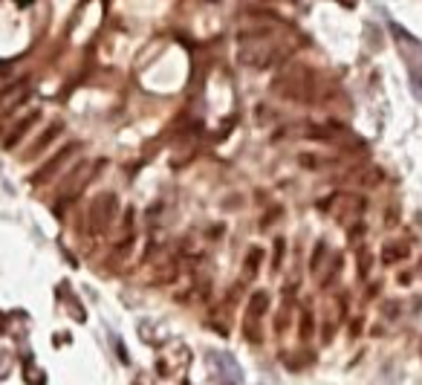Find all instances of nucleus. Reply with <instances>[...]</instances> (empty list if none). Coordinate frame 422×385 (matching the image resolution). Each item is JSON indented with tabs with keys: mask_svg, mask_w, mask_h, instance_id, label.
Wrapping results in <instances>:
<instances>
[{
	"mask_svg": "<svg viewBox=\"0 0 422 385\" xmlns=\"http://www.w3.org/2000/svg\"><path fill=\"white\" fill-rule=\"evenodd\" d=\"M241 50H237V61L252 70H266L275 67L278 61L287 58V47H280L272 38V26H258V30H241L237 32Z\"/></svg>",
	"mask_w": 422,
	"mask_h": 385,
	"instance_id": "nucleus-1",
	"label": "nucleus"
},
{
	"mask_svg": "<svg viewBox=\"0 0 422 385\" xmlns=\"http://www.w3.org/2000/svg\"><path fill=\"white\" fill-rule=\"evenodd\" d=\"M275 93L292 102H309L315 93V73L309 67H284L275 78Z\"/></svg>",
	"mask_w": 422,
	"mask_h": 385,
	"instance_id": "nucleus-2",
	"label": "nucleus"
},
{
	"mask_svg": "<svg viewBox=\"0 0 422 385\" xmlns=\"http://www.w3.org/2000/svg\"><path fill=\"white\" fill-rule=\"evenodd\" d=\"M119 212V200L113 191H102L98 197H93L90 209H87V229L90 235H104V232L110 229V223H113V217Z\"/></svg>",
	"mask_w": 422,
	"mask_h": 385,
	"instance_id": "nucleus-3",
	"label": "nucleus"
},
{
	"mask_svg": "<svg viewBox=\"0 0 422 385\" xmlns=\"http://www.w3.org/2000/svg\"><path fill=\"white\" fill-rule=\"evenodd\" d=\"M269 310V293H252V298L246 301V313H243V336L252 345H260L263 342V316Z\"/></svg>",
	"mask_w": 422,
	"mask_h": 385,
	"instance_id": "nucleus-4",
	"label": "nucleus"
},
{
	"mask_svg": "<svg viewBox=\"0 0 422 385\" xmlns=\"http://www.w3.org/2000/svg\"><path fill=\"white\" fill-rule=\"evenodd\" d=\"M206 362L211 368V374L217 377V382H223V385H241L243 368H241V362H237L232 353H226V351H208Z\"/></svg>",
	"mask_w": 422,
	"mask_h": 385,
	"instance_id": "nucleus-5",
	"label": "nucleus"
},
{
	"mask_svg": "<svg viewBox=\"0 0 422 385\" xmlns=\"http://www.w3.org/2000/svg\"><path fill=\"white\" fill-rule=\"evenodd\" d=\"M96 168H98V162H78L76 168L67 174V180L61 183V191H58V206H64V203H73V200L81 195V191H84V186H87V183L93 180Z\"/></svg>",
	"mask_w": 422,
	"mask_h": 385,
	"instance_id": "nucleus-6",
	"label": "nucleus"
},
{
	"mask_svg": "<svg viewBox=\"0 0 422 385\" xmlns=\"http://www.w3.org/2000/svg\"><path fill=\"white\" fill-rule=\"evenodd\" d=\"M330 206H333V217L339 220V223H344V226H353L356 220L364 214V200L362 197H356V195H335L333 200H330Z\"/></svg>",
	"mask_w": 422,
	"mask_h": 385,
	"instance_id": "nucleus-7",
	"label": "nucleus"
},
{
	"mask_svg": "<svg viewBox=\"0 0 422 385\" xmlns=\"http://www.w3.org/2000/svg\"><path fill=\"white\" fill-rule=\"evenodd\" d=\"M26 96H30V81H15V85H9L3 93H0V119H3L6 113H12Z\"/></svg>",
	"mask_w": 422,
	"mask_h": 385,
	"instance_id": "nucleus-8",
	"label": "nucleus"
},
{
	"mask_svg": "<svg viewBox=\"0 0 422 385\" xmlns=\"http://www.w3.org/2000/svg\"><path fill=\"white\" fill-rule=\"evenodd\" d=\"M186 365H188V351L186 348L179 351L177 360H174V348L159 353V360H157V371L162 377H174V374H179V371H186Z\"/></svg>",
	"mask_w": 422,
	"mask_h": 385,
	"instance_id": "nucleus-9",
	"label": "nucleus"
},
{
	"mask_svg": "<svg viewBox=\"0 0 422 385\" xmlns=\"http://www.w3.org/2000/svg\"><path fill=\"white\" fill-rule=\"evenodd\" d=\"M76 151H78L76 145H67V148H61L58 154H55V157H52V160H49V162L44 165V168H41V171H38V174L32 177V186H41V183H47L49 177H52V174H55V171H58L61 165H64V160H69V157L76 154Z\"/></svg>",
	"mask_w": 422,
	"mask_h": 385,
	"instance_id": "nucleus-10",
	"label": "nucleus"
},
{
	"mask_svg": "<svg viewBox=\"0 0 422 385\" xmlns=\"http://www.w3.org/2000/svg\"><path fill=\"white\" fill-rule=\"evenodd\" d=\"M35 119H38V110H32V113H26V116L18 122V125L6 133V142H3V148H6V151L15 148V145L23 140V136H26V131H30V128L35 125Z\"/></svg>",
	"mask_w": 422,
	"mask_h": 385,
	"instance_id": "nucleus-11",
	"label": "nucleus"
},
{
	"mask_svg": "<svg viewBox=\"0 0 422 385\" xmlns=\"http://www.w3.org/2000/svg\"><path fill=\"white\" fill-rule=\"evenodd\" d=\"M356 180H359L362 188H376L379 183L385 180V174H382L379 165H362V168L356 171Z\"/></svg>",
	"mask_w": 422,
	"mask_h": 385,
	"instance_id": "nucleus-12",
	"label": "nucleus"
},
{
	"mask_svg": "<svg viewBox=\"0 0 422 385\" xmlns=\"http://www.w3.org/2000/svg\"><path fill=\"white\" fill-rule=\"evenodd\" d=\"M58 133H61V122H55V125H49V128H47L44 133L38 136V142H35V145H32L30 151H26V160L38 157L41 151H44V148H47V145H49V142H52V140H55V136H58Z\"/></svg>",
	"mask_w": 422,
	"mask_h": 385,
	"instance_id": "nucleus-13",
	"label": "nucleus"
},
{
	"mask_svg": "<svg viewBox=\"0 0 422 385\" xmlns=\"http://www.w3.org/2000/svg\"><path fill=\"white\" fill-rule=\"evenodd\" d=\"M408 258V243L405 241H388L382 246V261L385 264H397V261Z\"/></svg>",
	"mask_w": 422,
	"mask_h": 385,
	"instance_id": "nucleus-14",
	"label": "nucleus"
},
{
	"mask_svg": "<svg viewBox=\"0 0 422 385\" xmlns=\"http://www.w3.org/2000/svg\"><path fill=\"white\" fill-rule=\"evenodd\" d=\"M260 261H263V250H258V246H252L246 261H243V278L252 281L258 275V267H260Z\"/></svg>",
	"mask_w": 422,
	"mask_h": 385,
	"instance_id": "nucleus-15",
	"label": "nucleus"
},
{
	"mask_svg": "<svg viewBox=\"0 0 422 385\" xmlns=\"http://www.w3.org/2000/svg\"><path fill=\"white\" fill-rule=\"evenodd\" d=\"M23 380H26V385H47V374H44V371H41L35 362H26Z\"/></svg>",
	"mask_w": 422,
	"mask_h": 385,
	"instance_id": "nucleus-16",
	"label": "nucleus"
},
{
	"mask_svg": "<svg viewBox=\"0 0 422 385\" xmlns=\"http://www.w3.org/2000/svg\"><path fill=\"white\" fill-rule=\"evenodd\" d=\"M280 360H284V365H289L292 371H301L304 365L313 362V353H280Z\"/></svg>",
	"mask_w": 422,
	"mask_h": 385,
	"instance_id": "nucleus-17",
	"label": "nucleus"
},
{
	"mask_svg": "<svg viewBox=\"0 0 422 385\" xmlns=\"http://www.w3.org/2000/svg\"><path fill=\"white\" fill-rule=\"evenodd\" d=\"M382 316L388 322H397L399 316H402V301H397V298H388L385 305H382Z\"/></svg>",
	"mask_w": 422,
	"mask_h": 385,
	"instance_id": "nucleus-18",
	"label": "nucleus"
},
{
	"mask_svg": "<svg viewBox=\"0 0 422 385\" xmlns=\"http://www.w3.org/2000/svg\"><path fill=\"white\" fill-rule=\"evenodd\" d=\"M324 255H327V243L318 241L315 255H313V261H309V270H313V272H321V261H324Z\"/></svg>",
	"mask_w": 422,
	"mask_h": 385,
	"instance_id": "nucleus-19",
	"label": "nucleus"
},
{
	"mask_svg": "<svg viewBox=\"0 0 422 385\" xmlns=\"http://www.w3.org/2000/svg\"><path fill=\"white\" fill-rule=\"evenodd\" d=\"M12 371V353L9 351H0V380H6Z\"/></svg>",
	"mask_w": 422,
	"mask_h": 385,
	"instance_id": "nucleus-20",
	"label": "nucleus"
},
{
	"mask_svg": "<svg viewBox=\"0 0 422 385\" xmlns=\"http://www.w3.org/2000/svg\"><path fill=\"white\" fill-rule=\"evenodd\" d=\"M309 333H313V316H309V313H304V319H301V336L307 339Z\"/></svg>",
	"mask_w": 422,
	"mask_h": 385,
	"instance_id": "nucleus-21",
	"label": "nucleus"
},
{
	"mask_svg": "<svg viewBox=\"0 0 422 385\" xmlns=\"http://www.w3.org/2000/svg\"><path fill=\"white\" fill-rule=\"evenodd\" d=\"M275 252H278V255H275V261H272V270H278V267H280V252H284V238H278V241H275Z\"/></svg>",
	"mask_w": 422,
	"mask_h": 385,
	"instance_id": "nucleus-22",
	"label": "nucleus"
},
{
	"mask_svg": "<svg viewBox=\"0 0 422 385\" xmlns=\"http://www.w3.org/2000/svg\"><path fill=\"white\" fill-rule=\"evenodd\" d=\"M339 3L347 6V9H353V6H356V0H339Z\"/></svg>",
	"mask_w": 422,
	"mask_h": 385,
	"instance_id": "nucleus-23",
	"label": "nucleus"
},
{
	"mask_svg": "<svg viewBox=\"0 0 422 385\" xmlns=\"http://www.w3.org/2000/svg\"><path fill=\"white\" fill-rule=\"evenodd\" d=\"M133 385H151V382H148V377H136V382H133Z\"/></svg>",
	"mask_w": 422,
	"mask_h": 385,
	"instance_id": "nucleus-24",
	"label": "nucleus"
},
{
	"mask_svg": "<svg viewBox=\"0 0 422 385\" xmlns=\"http://www.w3.org/2000/svg\"><path fill=\"white\" fill-rule=\"evenodd\" d=\"M15 3H18V6H30V3H32V0H15Z\"/></svg>",
	"mask_w": 422,
	"mask_h": 385,
	"instance_id": "nucleus-25",
	"label": "nucleus"
},
{
	"mask_svg": "<svg viewBox=\"0 0 422 385\" xmlns=\"http://www.w3.org/2000/svg\"><path fill=\"white\" fill-rule=\"evenodd\" d=\"M0 330H3V313H0Z\"/></svg>",
	"mask_w": 422,
	"mask_h": 385,
	"instance_id": "nucleus-26",
	"label": "nucleus"
}]
</instances>
